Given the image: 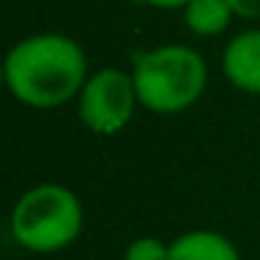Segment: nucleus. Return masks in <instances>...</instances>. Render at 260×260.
<instances>
[{
  "label": "nucleus",
  "mask_w": 260,
  "mask_h": 260,
  "mask_svg": "<svg viewBox=\"0 0 260 260\" xmlns=\"http://www.w3.org/2000/svg\"><path fill=\"white\" fill-rule=\"evenodd\" d=\"M87 79L90 62L84 48L56 31L14 42L3 62V81L12 98L31 109H56L76 101Z\"/></svg>",
  "instance_id": "1"
},
{
  "label": "nucleus",
  "mask_w": 260,
  "mask_h": 260,
  "mask_svg": "<svg viewBox=\"0 0 260 260\" xmlns=\"http://www.w3.org/2000/svg\"><path fill=\"white\" fill-rule=\"evenodd\" d=\"M84 232V204L62 182H40L23 190L9 213V235L31 254H56Z\"/></svg>",
  "instance_id": "2"
},
{
  "label": "nucleus",
  "mask_w": 260,
  "mask_h": 260,
  "mask_svg": "<svg viewBox=\"0 0 260 260\" xmlns=\"http://www.w3.org/2000/svg\"><path fill=\"white\" fill-rule=\"evenodd\" d=\"M140 107L154 115H179L207 90V62L190 45H157L132 56Z\"/></svg>",
  "instance_id": "3"
},
{
  "label": "nucleus",
  "mask_w": 260,
  "mask_h": 260,
  "mask_svg": "<svg viewBox=\"0 0 260 260\" xmlns=\"http://www.w3.org/2000/svg\"><path fill=\"white\" fill-rule=\"evenodd\" d=\"M79 120L87 132L98 137L120 135L135 118L140 98L135 90V76L123 68H101L90 73L79 98Z\"/></svg>",
  "instance_id": "4"
},
{
  "label": "nucleus",
  "mask_w": 260,
  "mask_h": 260,
  "mask_svg": "<svg viewBox=\"0 0 260 260\" xmlns=\"http://www.w3.org/2000/svg\"><path fill=\"white\" fill-rule=\"evenodd\" d=\"M221 68L235 90L260 95V28H246L232 37L221 53Z\"/></svg>",
  "instance_id": "5"
},
{
  "label": "nucleus",
  "mask_w": 260,
  "mask_h": 260,
  "mask_svg": "<svg viewBox=\"0 0 260 260\" xmlns=\"http://www.w3.org/2000/svg\"><path fill=\"white\" fill-rule=\"evenodd\" d=\"M171 260H241V252L218 230H185L171 238Z\"/></svg>",
  "instance_id": "6"
},
{
  "label": "nucleus",
  "mask_w": 260,
  "mask_h": 260,
  "mask_svg": "<svg viewBox=\"0 0 260 260\" xmlns=\"http://www.w3.org/2000/svg\"><path fill=\"white\" fill-rule=\"evenodd\" d=\"M182 17L190 34L196 37H218L230 28V23L235 20L230 0H190L185 9H182Z\"/></svg>",
  "instance_id": "7"
},
{
  "label": "nucleus",
  "mask_w": 260,
  "mask_h": 260,
  "mask_svg": "<svg viewBox=\"0 0 260 260\" xmlns=\"http://www.w3.org/2000/svg\"><path fill=\"white\" fill-rule=\"evenodd\" d=\"M123 260H171V241L157 235H140L123 249Z\"/></svg>",
  "instance_id": "8"
},
{
  "label": "nucleus",
  "mask_w": 260,
  "mask_h": 260,
  "mask_svg": "<svg viewBox=\"0 0 260 260\" xmlns=\"http://www.w3.org/2000/svg\"><path fill=\"white\" fill-rule=\"evenodd\" d=\"M230 6L241 20H260V0H230Z\"/></svg>",
  "instance_id": "9"
},
{
  "label": "nucleus",
  "mask_w": 260,
  "mask_h": 260,
  "mask_svg": "<svg viewBox=\"0 0 260 260\" xmlns=\"http://www.w3.org/2000/svg\"><path fill=\"white\" fill-rule=\"evenodd\" d=\"M135 3L146 9H159V12H182L190 0H135Z\"/></svg>",
  "instance_id": "10"
},
{
  "label": "nucleus",
  "mask_w": 260,
  "mask_h": 260,
  "mask_svg": "<svg viewBox=\"0 0 260 260\" xmlns=\"http://www.w3.org/2000/svg\"><path fill=\"white\" fill-rule=\"evenodd\" d=\"M257 190H260V174H257Z\"/></svg>",
  "instance_id": "11"
}]
</instances>
